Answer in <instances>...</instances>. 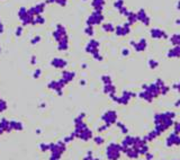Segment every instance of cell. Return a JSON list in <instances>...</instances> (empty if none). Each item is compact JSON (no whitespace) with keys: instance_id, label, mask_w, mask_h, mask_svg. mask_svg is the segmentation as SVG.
I'll list each match as a JSON object with an SVG mask.
<instances>
[{"instance_id":"3957f363","label":"cell","mask_w":180,"mask_h":160,"mask_svg":"<svg viewBox=\"0 0 180 160\" xmlns=\"http://www.w3.org/2000/svg\"><path fill=\"white\" fill-rule=\"evenodd\" d=\"M105 20V16L102 11H97V10H94L90 15L88 16L87 20H86V24L89 25V26H98V25H102Z\"/></svg>"},{"instance_id":"9a60e30c","label":"cell","mask_w":180,"mask_h":160,"mask_svg":"<svg viewBox=\"0 0 180 160\" xmlns=\"http://www.w3.org/2000/svg\"><path fill=\"white\" fill-rule=\"evenodd\" d=\"M46 23V19L45 17L43 16V15H37V16L34 17L33 19V23H32V26H37V25H44Z\"/></svg>"},{"instance_id":"7a4b0ae2","label":"cell","mask_w":180,"mask_h":160,"mask_svg":"<svg viewBox=\"0 0 180 160\" xmlns=\"http://www.w3.org/2000/svg\"><path fill=\"white\" fill-rule=\"evenodd\" d=\"M17 15H18V18H19L20 23H22V25L24 27L28 26V25H32L34 17H35L30 13L28 8H26V7H20L19 9H18Z\"/></svg>"},{"instance_id":"603a6c76","label":"cell","mask_w":180,"mask_h":160,"mask_svg":"<svg viewBox=\"0 0 180 160\" xmlns=\"http://www.w3.org/2000/svg\"><path fill=\"white\" fill-rule=\"evenodd\" d=\"M24 33V26L22 25V26H18L16 28V32H15V35H16V37H20V36L23 35Z\"/></svg>"},{"instance_id":"4316f807","label":"cell","mask_w":180,"mask_h":160,"mask_svg":"<svg viewBox=\"0 0 180 160\" xmlns=\"http://www.w3.org/2000/svg\"><path fill=\"white\" fill-rule=\"evenodd\" d=\"M36 60H37V58H36V55H32V58H30V63L32 64H35L36 63Z\"/></svg>"},{"instance_id":"5b68a950","label":"cell","mask_w":180,"mask_h":160,"mask_svg":"<svg viewBox=\"0 0 180 160\" xmlns=\"http://www.w3.org/2000/svg\"><path fill=\"white\" fill-rule=\"evenodd\" d=\"M130 45L136 51V52H144L147 47V41L145 37H141L138 39H132L130 41Z\"/></svg>"},{"instance_id":"5bb4252c","label":"cell","mask_w":180,"mask_h":160,"mask_svg":"<svg viewBox=\"0 0 180 160\" xmlns=\"http://www.w3.org/2000/svg\"><path fill=\"white\" fill-rule=\"evenodd\" d=\"M115 25L113 23H109V22H107V23H102V30L104 31L105 33H115Z\"/></svg>"},{"instance_id":"e0dca14e","label":"cell","mask_w":180,"mask_h":160,"mask_svg":"<svg viewBox=\"0 0 180 160\" xmlns=\"http://www.w3.org/2000/svg\"><path fill=\"white\" fill-rule=\"evenodd\" d=\"M46 5H51V3H55L60 7H66L68 5V0H45Z\"/></svg>"},{"instance_id":"cb8c5ba5","label":"cell","mask_w":180,"mask_h":160,"mask_svg":"<svg viewBox=\"0 0 180 160\" xmlns=\"http://www.w3.org/2000/svg\"><path fill=\"white\" fill-rule=\"evenodd\" d=\"M158 65H159V62H158V61H155V60H153V59L149 60V67H150V68L155 69Z\"/></svg>"},{"instance_id":"4fadbf2b","label":"cell","mask_w":180,"mask_h":160,"mask_svg":"<svg viewBox=\"0 0 180 160\" xmlns=\"http://www.w3.org/2000/svg\"><path fill=\"white\" fill-rule=\"evenodd\" d=\"M125 18H126V23H128L131 26H133L134 24L138 23V16H136V13L132 11V10L128 13V15L125 17Z\"/></svg>"},{"instance_id":"ffe728a7","label":"cell","mask_w":180,"mask_h":160,"mask_svg":"<svg viewBox=\"0 0 180 160\" xmlns=\"http://www.w3.org/2000/svg\"><path fill=\"white\" fill-rule=\"evenodd\" d=\"M74 77V73L73 72H63V78H64V81H70L72 80Z\"/></svg>"},{"instance_id":"6da1fadb","label":"cell","mask_w":180,"mask_h":160,"mask_svg":"<svg viewBox=\"0 0 180 160\" xmlns=\"http://www.w3.org/2000/svg\"><path fill=\"white\" fill-rule=\"evenodd\" d=\"M86 52H88L89 54H91L92 58L96 60H98V61H102V56L100 54V43H99L98 39H89V42L86 44Z\"/></svg>"},{"instance_id":"ac0fdd59","label":"cell","mask_w":180,"mask_h":160,"mask_svg":"<svg viewBox=\"0 0 180 160\" xmlns=\"http://www.w3.org/2000/svg\"><path fill=\"white\" fill-rule=\"evenodd\" d=\"M83 32H85V34L87 36H88V37H90V39H92V37H94V36H95V27L94 26H89V25H87V26H86V28H85V31H83Z\"/></svg>"},{"instance_id":"7402d4cb","label":"cell","mask_w":180,"mask_h":160,"mask_svg":"<svg viewBox=\"0 0 180 160\" xmlns=\"http://www.w3.org/2000/svg\"><path fill=\"white\" fill-rule=\"evenodd\" d=\"M123 6H125L124 0H116V1L114 2V8L116 10H118L119 8H122Z\"/></svg>"},{"instance_id":"2e32d148","label":"cell","mask_w":180,"mask_h":160,"mask_svg":"<svg viewBox=\"0 0 180 160\" xmlns=\"http://www.w3.org/2000/svg\"><path fill=\"white\" fill-rule=\"evenodd\" d=\"M169 42L171 43V45L172 46H176V45H180V34L179 33H174L172 34L171 36H169Z\"/></svg>"},{"instance_id":"d6986e66","label":"cell","mask_w":180,"mask_h":160,"mask_svg":"<svg viewBox=\"0 0 180 160\" xmlns=\"http://www.w3.org/2000/svg\"><path fill=\"white\" fill-rule=\"evenodd\" d=\"M118 11V14L119 15H122V16H124V17H126L128 15V13L131 11V10H128V8L126 6H123L122 8H119V9L117 10Z\"/></svg>"},{"instance_id":"9c48e42d","label":"cell","mask_w":180,"mask_h":160,"mask_svg":"<svg viewBox=\"0 0 180 160\" xmlns=\"http://www.w3.org/2000/svg\"><path fill=\"white\" fill-rule=\"evenodd\" d=\"M45 7H46V2L44 1V2L35 3L34 6L28 8V10H30V13L33 16H37V15H43V13L45 11Z\"/></svg>"},{"instance_id":"52a82bcc","label":"cell","mask_w":180,"mask_h":160,"mask_svg":"<svg viewBox=\"0 0 180 160\" xmlns=\"http://www.w3.org/2000/svg\"><path fill=\"white\" fill-rule=\"evenodd\" d=\"M151 39H169V35H168L167 33L164 32L162 28H159V27H153V28H151L150 32Z\"/></svg>"},{"instance_id":"277c9868","label":"cell","mask_w":180,"mask_h":160,"mask_svg":"<svg viewBox=\"0 0 180 160\" xmlns=\"http://www.w3.org/2000/svg\"><path fill=\"white\" fill-rule=\"evenodd\" d=\"M52 35H53V39H54V41H55L56 43L61 42V41H63V39H69L66 26L62 25V24H58V25H56L55 28H54V31H53V33H52Z\"/></svg>"},{"instance_id":"ba28073f","label":"cell","mask_w":180,"mask_h":160,"mask_svg":"<svg viewBox=\"0 0 180 160\" xmlns=\"http://www.w3.org/2000/svg\"><path fill=\"white\" fill-rule=\"evenodd\" d=\"M136 16H138V22H141L143 24L144 26H150V23H151V18L150 16L147 15L146 10L141 8V9H138V11L136 13Z\"/></svg>"},{"instance_id":"f1b7e54d","label":"cell","mask_w":180,"mask_h":160,"mask_svg":"<svg viewBox=\"0 0 180 160\" xmlns=\"http://www.w3.org/2000/svg\"><path fill=\"white\" fill-rule=\"evenodd\" d=\"M174 23H176V25H178V26H180V18H177V19H176V22H174Z\"/></svg>"},{"instance_id":"4dcf8cb0","label":"cell","mask_w":180,"mask_h":160,"mask_svg":"<svg viewBox=\"0 0 180 160\" xmlns=\"http://www.w3.org/2000/svg\"><path fill=\"white\" fill-rule=\"evenodd\" d=\"M82 1H87V0H82Z\"/></svg>"},{"instance_id":"44dd1931","label":"cell","mask_w":180,"mask_h":160,"mask_svg":"<svg viewBox=\"0 0 180 160\" xmlns=\"http://www.w3.org/2000/svg\"><path fill=\"white\" fill-rule=\"evenodd\" d=\"M41 41H42V37H41V36L39 35H36V36H34L33 39H30V45H36V44H38L39 42H41Z\"/></svg>"},{"instance_id":"83f0119b","label":"cell","mask_w":180,"mask_h":160,"mask_svg":"<svg viewBox=\"0 0 180 160\" xmlns=\"http://www.w3.org/2000/svg\"><path fill=\"white\" fill-rule=\"evenodd\" d=\"M176 8H177L178 11H180V0H178L177 3H176Z\"/></svg>"},{"instance_id":"484cf974","label":"cell","mask_w":180,"mask_h":160,"mask_svg":"<svg viewBox=\"0 0 180 160\" xmlns=\"http://www.w3.org/2000/svg\"><path fill=\"white\" fill-rule=\"evenodd\" d=\"M3 32H5V26H3L2 24V20L0 19V34H2Z\"/></svg>"},{"instance_id":"d4e9b609","label":"cell","mask_w":180,"mask_h":160,"mask_svg":"<svg viewBox=\"0 0 180 160\" xmlns=\"http://www.w3.org/2000/svg\"><path fill=\"white\" fill-rule=\"evenodd\" d=\"M130 52H131V51H130V49H127V47H124V49L122 50V54L124 56L130 55Z\"/></svg>"},{"instance_id":"f546056e","label":"cell","mask_w":180,"mask_h":160,"mask_svg":"<svg viewBox=\"0 0 180 160\" xmlns=\"http://www.w3.org/2000/svg\"><path fill=\"white\" fill-rule=\"evenodd\" d=\"M1 50H2V49H1V46H0V52H1Z\"/></svg>"},{"instance_id":"8992f818","label":"cell","mask_w":180,"mask_h":160,"mask_svg":"<svg viewBox=\"0 0 180 160\" xmlns=\"http://www.w3.org/2000/svg\"><path fill=\"white\" fill-rule=\"evenodd\" d=\"M131 25L128 23H126L125 22L124 24H119V25H117V26L115 27V34L117 36H119V37H124V36H127L131 34L132 32V28H131Z\"/></svg>"},{"instance_id":"7c38bea8","label":"cell","mask_w":180,"mask_h":160,"mask_svg":"<svg viewBox=\"0 0 180 160\" xmlns=\"http://www.w3.org/2000/svg\"><path fill=\"white\" fill-rule=\"evenodd\" d=\"M168 58H180V45L172 46L167 53Z\"/></svg>"},{"instance_id":"8fae6325","label":"cell","mask_w":180,"mask_h":160,"mask_svg":"<svg viewBox=\"0 0 180 160\" xmlns=\"http://www.w3.org/2000/svg\"><path fill=\"white\" fill-rule=\"evenodd\" d=\"M106 5L105 0H92L91 1V7L94 10H97V11H102L104 10V7Z\"/></svg>"},{"instance_id":"30bf717a","label":"cell","mask_w":180,"mask_h":160,"mask_svg":"<svg viewBox=\"0 0 180 160\" xmlns=\"http://www.w3.org/2000/svg\"><path fill=\"white\" fill-rule=\"evenodd\" d=\"M51 64H52V67H54V68L62 69V68H64V67H66L68 62H66V60L62 59V58H54V59L51 61Z\"/></svg>"}]
</instances>
